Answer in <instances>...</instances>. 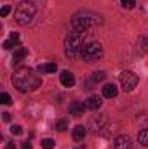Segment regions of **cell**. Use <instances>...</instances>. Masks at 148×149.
Wrapping results in <instances>:
<instances>
[{
  "label": "cell",
  "instance_id": "9c48e42d",
  "mask_svg": "<svg viewBox=\"0 0 148 149\" xmlns=\"http://www.w3.org/2000/svg\"><path fill=\"white\" fill-rule=\"evenodd\" d=\"M26 56H28V49H26V47H19V49L14 52V56H12V64H19Z\"/></svg>",
  "mask_w": 148,
  "mask_h": 149
},
{
  "label": "cell",
  "instance_id": "603a6c76",
  "mask_svg": "<svg viewBox=\"0 0 148 149\" xmlns=\"http://www.w3.org/2000/svg\"><path fill=\"white\" fill-rule=\"evenodd\" d=\"M9 12H11V5H4V7H2V10H0V16H2V17H5Z\"/></svg>",
  "mask_w": 148,
  "mask_h": 149
},
{
  "label": "cell",
  "instance_id": "2e32d148",
  "mask_svg": "<svg viewBox=\"0 0 148 149\" xmlns=\"http://www.w3.org/2000/svg\"><path fill=\"white\" fill-rule=\"evenodd\" d=\"M138 142H140L141 146L148 148V128H145V130L140 132V135H138Z\"/></svg>",
  "mask_w": 148,
  "mask_h": 149
},
{
  "label": "cell",
  "instance_id": "4fadbf2b",
  "mask_svg": "<svg viewBox=\"0 0 148 149\" xmlns=\"http://www.w3.org/2000/svg\"><path fill=\"white\" fill-rule=\"evenodd\" d=\"M56 70H58V64L56 63H47V64H40L37 68L38 73H56Z\"/></svg>",
  "mask_w": 148,
  "mask_h": 149
},
{
  "label": "cell",
  "instance_id": "5b68a950",
  "mask_svg": "<svg viewBox=\"0 0 148 149\" xmlns=\"http://www.w3.org/2000/svg\"><path fill=\"white\" fill-rule=\"evenodd\" d=\"M80 57L85 61V63H92V61H98L103 57V47L99 42H91V43H85L80 50Z\"/></svg>",
  "mask_w": 148,
  "mask_h": 149
},
{
  "label": "cell",
  "instance_id": "8992f818",
  "mask_svg": "<svg viewBox=\"0 0 148 149\" xmlns=\"http://www.w3.org/2000/svg\"><path fill=\"white\" fill-rule=\"evenodd\" d=\"M138 81H140L138 74L132 73V71H122V73H120V83H122V88H124L125 92L134 90L136 85H138Z\"/></svg>",
  "mask_w": 148,
  "mask_h": 149
},
{
  "label": "cell",
  "instance_id": "9a60e30c",
  "mask_svg": "<svg viewBox=\"0 0 148 149\" xmlns=\"http://www.w3.org/2000/svg\"><path fill=\"white\" fill-rule=\"evenodd\" d=\"M85 134H87V130H85V127H82V125H77L73 130H72V137H73L75 141H82V139L85 137Z\"/></svg>",
  "mask_w": 148,
  "mask_h": 149
},
{
  "label": "cell",
  "instance_id": "3957f363",
  "mask_svg": "<svg viewBox=\"0 0 148 149\" xmlns=\"http://www.w3.org/2000/svg\"><path fill=\"white\" fill-rule=\"evenodd\" d=\"M84 40H85V31H72L68 33V37L65 40V54L68 57H75L80 54L82 47H84Z\"/></svg>",
  "mask_w": 148,
  "mask_h": 149
},
{
  "label": "cell",
  "instance_id": "52a82bcc",
  "mask_svg": "<svg viewBox=\"0 0 148 149\" xmlns=\"http://www.w3.org/2000/svg\"><path fill=\"white\" fill-rule=\"evenodd\" d=\"M113 148L115 149H131V137L125 135V134L118 135L115 139V142H113Z\"/></svg>",
  "mask_w": 148,
  "mask_h": 149
},
{
  "label": "cell",
  "instance_id": "d6986e66",
  "mask_svg": "<svg viewBox=\"0 0 148 149\" xmlns=\"http://www.w3.org/2000/svg\"><path fill=\"white\" fill-rule=\"evenodd\" d=\"M42 148L44 149H52L54 148V141H52V139H44V141H42Z\"/></svg>",
  "mask_w": 148,
  "mask_h": 149
},
{
  "label": "cell",
  "instance_id": "d4e9b609",
  "mask_svg": "<svg viewBox=\"0 0 148 149\" xmlns=\"http://www.w3.org/2000/svg\"><path fill=\"white\" fill-rule=\"evenodd\" d=\"M32 148H33V144H32V142H25V144L21 146V149H32Z\"/></svg>",
  "mask_w": 148,
  "mask_h": 149
},
{
  "label": "cell",
  "instance_id": "30bf717a",
  "mask_svg": "<svg viewBox=\"0 0 148 149\" xmlns=\"http://www.w3.org/2000/svg\"><path fill=\"white\" fill-rule=\"evenodd\" d=\"M101 104H103V101H101V97H98V95H91V97L85 101L87 109H99Z\"/></svg>",
  "mask_w": 148,
  "mask_h": 149
},
{
  "label": "cell",
  "instance_id": "277c9868",
  "mask_svg": "<svg viewBox=\"0 0 148 149\" xmlns=\"http://www.w3.org/2000/svg\"><path fill=\"white\" fill-rule=\"evenodd\" d=\"M98 23H101L99 17H96V16H92L89 12H80L72 19V28L75 31H87L91 26H94Z\"/></svg>",
  "mask_w": 148,
  "mask_h": 149
},
{
  "label": "cell",
  "instance_id": "5bb4252c",
  "mask_svg": "<svg viewBox=\"0 0 148 149\" xmlns=\"http://www.w3.org/2000/svg\"><path fill=\"white\" fill-rule=\"evenodd\" d=\"M117 87L113 85V83H106L105 87H103V97H106V99H111V97H115L117 95Z\"/></svg>",
  "mask_w": 148,
  "mask_h": 149
},
{
  "label": "cell",
  "instance_id": "6da1fadb",
  "mask_svg": "<svg viewBox=\"0 0 148 149\" xmlns=\"http://www.w3.org/2000/svg\"><path fill=\"white\" fill-rule=\"evenodd\" d=\"M12 83L21 92H32V90H37L40 87L42 80L32 68H19L12 74Z\"/></svg>",
  "mask_w": 148,
  "mask_h": 149
},
{
  "label": "cell",
  "instance_id": "ba28073f",
  "mask_svg": "<svg viewBox=\"0 0 148 149\" xmlns=\"http://www.w3.org/2000/svg\"><path fill=\"white\" fill-rule=\"evenodd\" d=\"M59 80H61V85L63 87H73L75 85V76L73 73H70V71H63V73L59 74Z\"/></svg>",
  "mask_w": 148,
  "mask_h": 149
},
{
  "label": "cell",
  "instance_id": "ac0fdd59",
  "mask_svg": "<svg viewBox=\"0 0 148 149\" xmlns=\"http://www.w3.org/2000/svg\"><path fill=\"white\" fill-rule=\"evenodd\" d=\"M54 128H56L58 132H66V130H68V123H66L65 120H58L56 125H54Z\"/></svg>",
  "mask_w": 148,
  "mask_h": 149
},
{
  "label": "cell",
  "instance_id": "ffe728a7",
  "mask_svg": "<svg viewBox=\"0 0 148 149\" xmlns=\"http://www.w3.org/2000/svg\"><path fill=\"white\" fill-rule=\"evenodd\" d=\"M0 102H2V104H5V106H7V104H11V95H9V94H5V92H2V94H0Z\"/></svg>",
  "mask_w": 148,
  "mask_h": 149
},
{
  "label": "cell",
  "instance_id": "7c38bea8",
  "mask_svg": "<svg viewBox=\"0 0 148 149\" xmlns=\"http://www.w3.org/2000/svg\"><path fill=\"white\" fill-rule=\"evenodd\" d=\"M85 109H87L85 102H78V101H75V102L70 104V113H72V114H82Z\"/></svg>",
  "mask_w": 148,
  "mask_h": 149
},
{
  "label": "cell",
  "instance_id": "8fae6325",
  "mask_svg": "<svg viewBox=\"0 0 148 149\" xmlns=\"http://www.w3.org/2000/svg\"><path fill=\"white\" fill-rule=\"evenodd\" d=\"M18 43H19V33H11L9 38L2 43V47L4 49H12V47H18Z\"/></svg>",
  "mask_w": 148,
  "mask_h": 149
},
{
  "label": "cell",
  "instance_id": "cb8c5ba5",
  "mask_svg": "<svg viewBox=\"0 0 148 149\" xmlns=\"http://www.w3.org/2000/svg\"><path fill=\"white\" fill-rule=\"evenodd\" d=\"M2 120L4 121H11V114L9 113H2Z\"/></svg>",
  "mask_w": 148,
  "mask_h": 149
},
{
  "label": "cell",
  "instance_id": "484cf974",
  "mask_svg": "<svg viewBox=\"0 0 148 149\" xmlns=\"http://www.w3.org/2000/svg\"><path fill=\"white\" fill-rule=\"evenodd\" d=\"M75 149H84V148H75Z\"/></svg>",
  "mask_w": 148,
  "mask_h": 149
},
{
  "label": "cell",
  "instance_id": "7a4b0ae2",
  "mask_svg": "<svg viewBox=\"0 0 148 149\" xmlns=\"http://www.w3.org/2000/svg\"><path fill=\"white\" fill-rule=\"evenodd\" d=\"M35 14H37V5H35L33 2H30V0H23V2H19V5L16 7L14 19H16L18 24L26 26V24L32 23V19L35 17Z\"/></svg>",
  "mask_w": 148,
  "mask_h": 149
},
{
  "label": "cell",
  "instance_id": "e0dca14e",
  "mask_svg": "<svg viewBox=\"0 0 148 149\" xmlns=\"http://www.w3.org/2000/svg\"><path fill=\"white\" fill-rule=\"evenodd\" d=\"M105 78H106V73H105V71H94L92 76H91V81L96 83V81H103Z\"/></svg>",
  "mask_w": 148,
  "mask_h": 149
},
{
  "label": "cell",
  "instance_id": "7402d4cb",
  "mask_svg": "<svg viewBox=\"0 0 148 149\" xmlns=\"http://www.w3.org/2000/svg\"><path fill=\"white\" fill-rule=\"evenodd\" d=\"M11 132H12V135H21L23 134V128L19 125H12L11 127Z\"/></svg>",
  "mask_w": 148,
  "mask_h": 149
},
{
  "label": "cell",
  "instance_id": "44dd1931",
  "mask_svg": "<svg viewBox=\"0 0 148 149\" xmlns=\"http://www.w3.org/2000/svg\"><path fill=\"white\" fill-rule=\"evenodd\" d=\"M120 2L125 9H134L136 7V0H120Z\"/></svg>",
  "mask_w": 148,
  "mask_h": 149
}]
</instances>
